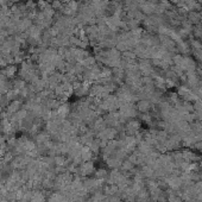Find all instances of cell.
<instances>
[{
	"instance_id": "obj_1",
	"label": "cell",
	"mask_w": 202,
	"mask_h": 202,
	"mask_svg": "<svg viewBox=\"0 0 202 202\" xmlns=\"http://www.w3.org/2000/svg\"><path fill=\"white\" fill-rule=\"evenodd\" d=\"M149 107H150V104H149V101H146V100H142V101H139V104H138V108H139V111H142V112L149 111Z\"/></svg>"
},
{
	"instance_id": "obj_2",
	"label": "cell",
	"mask_w": 202,
	"mask_h": 202,
	"mask_svg": "<svg viewBox=\"0 0 202 202\" xmlns=\"http://www.w3.org/2000/svg\"><path fill=\"white\" fill-rule=\"evenodd\" d=\"M194 148L197 149V150H202V140L201 142H196V143L194 144Z\"/></svg>"
}]
</instances>
